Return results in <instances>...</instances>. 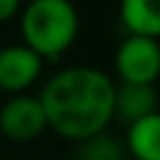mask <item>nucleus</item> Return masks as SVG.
<instances>
[{
    "label": "nucleus",
    "mask_w": 160,
    "mask_h": 160,
    "mask_svg": "<svg viewBox=\"0 0 160 160\" xmlns=\"http://www.w3.org/2000/svg\"><path fill=\"white\" fill-rule=\"evenodd\" d=\"M38 98L48 128L60 138L80 142L110 125L115 80L92 65H72L58 70L42 85Z\"/></svg>",
    "instance_id": "obj_1"
},
{
    "label": "nucleus",
    "mask_w": 160,
    "mask_h": 160,
    "mask_svg": "<svg viewBox=\"0 0 160 160\" xmlns=\"http://www.w3.org/2000/svg\"><path fill=\"white\" fill-rule=\"evenodd\" d=\"M22 45L42 62L58 60L78 38L80 18L70 0H30L20 8Z\"/></svg>",
    "instance_id": "obj_2"
},
{
    "label": "nucleus",
    "mask_w": 160,
    "mask_h": 160,
    "mask_svg": "<svg viewBox=\"0 0 160 160\" xmlns=\"http://www.w3.org/2000/svg\"><path fill=\"white\" fill-rule=\"evenodd\" d=\"M115 75L120 82L135 85H155L160 75V45L158 38L145 35H125L115 50L112 60Z\"/></svg>",
    "instance_id": "obj_3"
},
{
    "label": "nucleus",
    "mask_w": 160,
    "mask_h": 160,
    "mask_svg": "<svg viewBox=\"0 0 160 160\" xmlns=\"http://www.w3.org/2000/svg\"><path fill=\"white\" fill-rule=\"evenodd\" d=\"M48 130L45 110L38 95L18 92L0 105V132L12 142H30Z\"/></svg>",
    "instance_id": "obj_4"
},
{
    "label": "nucleus",
    "mask_w": 160,
    "mask_h": 160,
    "mask_svg": "<svg viewBox=\"0 0 160 160\" xmlns=\"http://www.w3.org/2000/svg\"><path fill=\"white\" fill-rule=\"evenodd\" d=\"M42 65L45 62L22 42L0 48V90L8 95L25 92L40 78Z\"/></svg>",
    "instance_id": "obj_5"
},
{
    "label": "nucleus",
    "mask_w": 160,
    "mask_h": 160,
    "mask_svg": "<svg viewBox=\"0 0 160 160\" xmlns=\"http://www.w3.org/2000/svg\"><path fill=\"white\" fill-rule=\"evenodd\" d=\"M158 112V90L155 85H135V82H115V102L112 118L132 122L138 118Z\"/></svg>",
    "instance_id": "obj_6"
},
{
    "label": "nucleus",
    "mask_w": 160,
    "mask_h": 160,
    "mask_svg": "<svg viewBox=\"0 0 160 160\" xmlns=\"http://www.w3.org/2000/svg\"><path fill=\"white\" fill-rule=\"evenodd\" d=\"M125 152L135 160H160V115H145L128 122Z\"/></svg>",
    "instance_id": "obj_7"
},
{
    "label": "nucleus",
    "mask_w": 160,
    "mask_h": 160,
    "mask_svg": "<svg viewBox=\"0 0 160 160\" xmlns=\"http://www.w3.org/2000/svg\"><path fill=\"white\" fill-rule=\"evenodd\" d=\"M120 22L128 35H160V0H120Z\"/></svg>",
    "instance_id": "obj_8"
},
{
    "label": "nucleus",
    "mask_w": 160,
    "mask_h": 160,
    "mask_svg": "<svg viewBox=\"0 0 160 160\" xmlns=\"http://www.w3.org/2000/svg\"><path fill=\"white\" fill-rule=\"evenodd\" d=\"M75 160H125V148L115 138L105 135V130H102L92 138L80 140Z\"/></svg>",
    "instance_id": "obj_9"
},
{
    "label": "nucleus",
    "mask_w": 160,
    "mask_h": 160,
    "mask_svg": "<svg viewBox=\"0 0 160 160\" xmlns=\"http://www.w3.org/2000/svg\"><path fill=\"white\" fill-rule=\"evenodd\" d=\"M22 8V0H0V22L15 18Z\"/></svg>",
    "instance_id": "obj_10"
}]
</instances>
